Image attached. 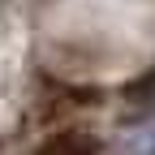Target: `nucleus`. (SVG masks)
I'll list each match as a JSON object with an SVG mask.
<instances>
[{"label":"nucleus","mask_w":155,"mask_h":155,"mask_svg":"<svg viewBox=\"0 0 155 155\" xmlns=\"http://www.w3.org/2000/svg\"><path fill=\"white\" fill-rule=\"evenodd\" d=\"M39 155H95V147H91L86 134L65 129V134H56V138H48L43 147H39Z\"/></svg>","instance_id":"1"},{"label":"nucleus","mask_w":155,"mask_h":155,"mask_svg":"<svg viewBox=\"0 0 155 155\" xmlns=\"http://www.w3.org/2000/svg\"><path fill=\"white\" fill-rule=\"evenodd\" d=\"M142 99H147V104H155V82H151V86L142 91Z\"/></svg>","instance_id":"3"},{"label":"nucleus","mask_w":155,"mask_h":155,"mask_svg":"<svg viewBox=\"0 0 155 155\" xmlns=\"http://www.w3.org/2000/svg\"><path fill=\"white\" fill-rule=\"evenodd\" d=\"M121 155H155V121L121 134Z\"/></svg>","instance_id":"2"}]
</instances>
